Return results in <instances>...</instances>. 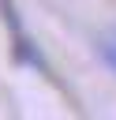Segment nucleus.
Wrapping results in <instances>:
<instances>
[{
  "label": "nucleus",
  "instance_id": "1",
  "mask_svg": "<svg viewBox=\"0 0 116 120\" xmlns=\"http://www.w3.org/2000/svg\"><path fill=\"white\" fill-rule=\"evenodd\" d=\"M97 52H101V60L109 64V71H116V38H101V41H97Z\"/></svg>",
  "mask_w": 116,
  "mask_h": 120
}]
</instances>
